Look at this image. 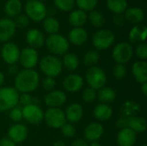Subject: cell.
<instances>
[{"label": "cell", "instance_id": "6da1fadb", "mask_svg": "<svg viewBox=\"0 0 147 146\" xmlns=\"http://www.w3.org/2000/svg\"><path fill=\"white\" fill-rule=\"evenodd\" d=\"M40 77L34 69H23L19 71L14 79V88L21 94L34 92L40 85Z\"/></svg>", "mask_w": 147, "mask_h": 146}, {"label": "cell", "instance_id": "9c48e42d", "mask_svg": "<svg viewBox=\"0 0 147 146\" xmlns=\"http://www.w3.org/2000/svg\"><path fill=\"white\" fill-rule=\"evenodd\" d=\"M116 126L119 129L129 128L138 133H143L146 132L147 127V122L145 118L140 116H131V117H121L116 122Z\"/></svg>", "mask_w": 147, "mask_h": 146}, {"label": "cell", "instance_id": "e0dca14e", "mask_svg": "<svg viewBox=\"0 0 147 146\" xmlns=\"http://www.w3.org/2000/svg\"><path fill=\"white\" fill-rule=\"evenodd\" d=\"M66 94L60 89H53L44 97V102L48 108H60L66 102Z\"/></svg>", "mask_w": 147, "mask_h": 146}, {"label": "cell", "instance_id": "5b68a950", "mask_svg": "<svg viewBox=\"0 0 147 146\" xmlns=\"http://www.w3.org/2000/svg\"><path fill=\"white\" fill-rule=\"evenodd\" d=\"M25 15L34 22H42L47 16V8L39 0H28L24 5Z\"/></svg>", "mask_w": 147, "mask_h": 146}, {"label": "cell", "instance_id": "f5cc1de1", "mask_svg": "<svg viewBox=\"0 0 147 146\" xmlns=\"http://www.w3.org/2000/svg\"><path fill=\"white\" fill-rule=\"evenodd\" d=\"M53 146H66V145L63 141H61V140H57V141H55L53 143Z\"/></svg>", "mask_w": 147, "mask_h": 146}, {"label": "cell", "instance_id": "c3c4849f", "mask_svg": "<svg viewBox=\"0 0 147 146\" xmlns=\"http://www.w3.org/2000/svg\"><path fill=\"white\" fill-rule=\"evenodd\" d=\"M0 146H16V144H15L6 137L0 139Z\"/></svg>", "mask_w": 147, "mask_h": 146}, {"label": "cell", "instance_id": "7c38bea8", "mask_svg": "<svg viewBox=\"0 0 147 146\" xmlns=\"http://www.w3.org/2000/svg\"><path fill=\"white\" fill-rule=\"evenodd\" d=\"M18 61L23 69H34L39 64V53L34 48L25 47L20 52Z\"/></svg>", "mask_w": 147, "mask_h": 146}, {"label": "cell", "instance_id": "74e56055", "mask_svg": "<svg viewBox=\"0 0 147 146\" xmlns=\"http://www.w3.org/2000/svg\"><path fill=\"white\" fill-rule=\"evenodd\" d=\"M60 132L63 137L66 139H71L74 138L77 134L76 127L73 124L71 123H65L60 127Z\"/></svg>", "mask_w": 147, "mask_h": 146}, {"label": "cell", "instance_id": "4316f807", "mask_svg": "<svg viewBox=\"0 0 147 146\" xmlns=\"http://www.w3.org/2000/svg\"><path fill=\"white\" fill-rule=\"evenodd\" d=\"M68 21L73 28H81L87 22L88 15L85 11L79 9H73L68 15Z\"/></svg>", "mask_w": 147, "mask_h": 146}, {"label": "cell", "instance_id": "ba28073f", "mask_svg": "<svg viewBox=\"0 0 147 146\" xmlns=\"http://www.w3.org/2000/svg\"><path fill=\"white\" fill-rule=\"evenodd\" d=\"M134 50L131 43L121 41L115 46L112 51V58L116 64L125 65L128 63L134 56Z\"/></svg>", "mask_w": 147, "mask_h": 146}, {"label": "cell", "instance_id": "4dcf8cb0", "mask_svg": "<svg viewBox=\"0 0 147 146\" xmlns=\"http://www.w3.org/2000/svg\"><path fill=\"white\" fill-rule=\"evenodd\" d=\"M42 23H43V28L45 32L47 33L49 35L59 33V28H60V23L58 21V19H56L54 16L47 15L42 21Z\"/></svg>", "mask_w": 147, "mask_h": 146}, {"label": "cell", "instance_id": "ee69618b", "mask_svg": "<svg viewBox=\"0 0 147 146\" xmlns=\"http://www.w3.org/2000/svg\"><path fill=\"white\" fill-rule=\"evenodd\" d=\"M14 22L16 27L22 28H26L28 26L30 20L25 14H20L16 17V20Z\"/></svg>", "mask_w": 147, "mask_h": 146}, {"label": "cell", "instance_id": "816d5d0a", "mask_svg": "<svg viewBox=\"0 0 147 146\" xmlns=\"http://www.w3.org/2000/svg\"><path fill=\"white\" fill-rule=\"evenodd\" d=\"M4 81H5V77H4V74L0 71V87H2L4 83Z\"/></svg>", "mask_w": 147, "mask_h": 146}, {"label": "cell", "instance_id": "ffe728a7", "mask_svg": "<svg viewBox=\"0 0 147 146\" xmlns=\"http://www.w3.org/2000/svg\"><path fill=\"white\" fill-rule=\"evenodd\" d=\"M88 32L83 27L73 28L68 34V41L76 46H81L86 43L88 40Z\"/></svg>", "mask_w": 147, "mask_h": 146}, {"label": "cell", "instance_id": "8992f818", "mask_svg": "<svg viewBox=\"0 0 147 146\" xmlns=\"http://www.w3.org/2000/svg\"><path fill=\"white\" fill-rule=\"evenodd\" d=\"M115 41V34L108 28H101L97 30L92 37V44L96 51H104L110 48Z\"/></svg>", "mask_w": 147, "mask_h": 146}, {"label": "cell", "instance_id": "f907efd6", "mask_svg": "<svg viewBox=\"0 0 147 146\" xmlns=\"http://www.w3.org/2000/svg\"><path fill=\"white\" fill-rule=\"evenodd\" d=\"M140 90H141V93L143 94L144 96H147V83L141 84Z\"/></svg>", "mask_w": 147, "mask_h": 146}, {"label": "cell", "instance_id": "d4e9b609", "mask_svg": "<svg viewBox=\"0 0 147 146\" xmlns=\"http://www.w3.org/2000/svg\"><path fill=\"white\" fill-rule=\"evenodd\" d=\"M147 35V28L144 24H136L129 31L128 39L129 43H141L146 42Z\"/></svg>", "mask_w": 147, "mask_h": 146}, {"label": "cell", "instance_id": "3957f363", "mask_svg": "<svg viewBox=\"0 0 147 146\" xmlns=\"http://www.w3.org/2000/svg\"><path fill=\"white\" fill-rule=\"evenodd\" d=\"M39 67L40 71L46 77H51L54 78L60 75L63 71L61 60L57 56L52 54L44 56L39 61Z\"/></svg>", "mask_w": 147, "mask_h": 146}, {"label": "cell", "instance_id": "f546056e", "mask_svg": "<svg viewBox=\"0 0 147 146\" xmlns=\"http://www.w3.org/2000/svg\"><path fill=\"white\" fill-rule=\"evenodd\" d=\"M63 67L70 71H75L79 66V59L77 54L73 52H66L63 55V59L61 60Z\"/></svg>", "mask_w": 147, "mask_h": 146}, {"label": "cell", "instance_id": "8d00e7d4", "mask_svg": "<svg viewBox=\"0 0 147 146\" xmlns=\"http://www.w3.org/2000/svg\"><path fill=\"white\" fill-rule=\"evenodd\" d=\"M99 0H75L78 9L84 11H92L95 9Z\"/></svg>", "mask_w": 147, "mask_h": 146}, {"label": "cell", "instance_id": "5bb4252c", "mask_svg": "<svg viewBox=\"0 0 147 146\" xmlns=\"http://www.w3.org/2000/svg\"><path fill=\"white\" fill-rule=\"evenodd\" d=\"M28 136V129L22 123H15L8 129L7 132V138L15 144L22 143L27 139Z\"/></svg>", "mask_w": 147, "mask_h": 146}, {"label": "cell", "instance_id": "60d3db41", "mask_svg": "<svg viewBox=\"0 0 147 146\" xmlns=\"http://www.w3.org/2000/svg\"><path fill=\"white\" fill-rule=\"evenodd\" d=\"M9 118L15 123H20L22 118V108L21 106H16L9 110Z\"/></svg>", "mask_w": 147, "mask_h": 146}, {"label": "cell", "instance_id": "f35d334b", "mask_svg": "<svg viewBox=\"0 0 147 146\" xmlns=\"http://www.w3.org/2000/svg\"><path fill=\"white\" fill-rule=\"evenodd\" d=\"M113 74L117 80H122L127 74V68L125 65L115 64L113 69Z\"/></svg>", "mask_w": 147, "mask_h": 146}, {"label": "cell", "instance_id": "db71d44e", "mask_svg": "<svg viewBox=\"0 0 147 146\" xmlns=\"http://www.w3.org/2000/svg\"><path fill=\"white\" fill-rule=\"evenodd\" d=\"M88 146H102L100 145V143H98V141L96 142H90V145H88Z\"/></svg>", "mask_w": 147, "mask_h": 146}, {"label": "cell", "instance_id": "ac0fdd59", "mask_svg": "<svg viewBox=\"0 0 147 146\" xmlns=\"http://www.w3.org/2000/svg\"><path fill=\"white\" fill-rule=\"evenodd\" d=\"M104 133V127L100 122H91L87 125L84 131V137L86 141H98Z\"/></svg>", "mask_w": 147, "mask_h": 146}, {"label": "cell", "instance_id": "d6986e66", "mask_svg": "<svg viewBox=\"0 0 147 146\" xmlns=\"http://www.w3.org/2000/svg\"><path fill=\"white\" fill-rule=\"evenodd\" d=\"M45 36L43 33L37 28H30L26 33V41L29 47L39 49L45 45Z\"/></svg>", "mask_w": 147, "mask_h": 146}, {"label": "cell", "instance_id": "bcb514c9", "mask_svg": "<svg viewBox=\"0 0 147 146\" xmlns=\"http://www.w3.org/2000/svg\"><path fill=\"white\" fill-rule=\"evenodd\" d=\"M113 22L116 27L121 28L125 25L127 21H126L123 14H118V15H115V16L113 18Z\"/></svg>", "mask_w": 147, "mask_h": 146}, {"label": "cell", "instance_id": "7402d4cb", "mask_svg": "<svg viewBox=\"0 0 147 146\" xmlns=\"http://www.w3.org/2000/svg\"><path fill=\"white\" fill-rule=\"evenodd\" d=\"M64 113L66 121H68L71 124H74L82 120L84 116V108L82 105L74 102L70 104L65 108V111H64Z\"/></svg>", "mask_w": 147, "mask_h": 146}, {"label": "cell", "instance_id": "7a4b0ae2", "mask_svg": "<svg viewBox=\"0 0 147 146\" xmlns=\"http://www.w3.org/2000/svg\"><path fill=\"white\" fill-rule=\"evenodd\" d=\"M45 45L52 55L54 56H63L68 52L70 46L68 40L59 33L48 35L45 40Z\"/></svg>", "mask_w": 147, "mask_h": 146}, {"label": "cell", "instance_id": "8fae6325", "mask_svg": "<svg viewBox=\"0 0 147 146\" xmlns=\"http://www.w3.org/2000/svg\"><path fill=\"white\" fill-rule=\"evenodd\" d=\"M22 108V118L28 123L32 125H38L44 120V112L42 108L34 104L31 103Z\"/></svg>", "mask_w": 147, "mask_h": 146}, {"label": "cell", "instance_id": "484cf974", "mask_svg": "<svg viewBox=\"0 0 147 146\" xmlns=\"http://www.w3.org/2000/svg\"><path fill=\"white\" fill-rule=\"evenodd\" d=\"M124 17L126 21L129 22L133 24H140L145 19V11L143 9L140 7H130L126 9V11L123 13Z\"/></svg>", "mask_w": 147, "mask_h": 146}, {"label": "cell", "instance_id": "603a6c76", "mask_svg": "<svg viewBox=\"0 0 147 146\" xmlns=\"http://www.w3.org/2000/svg\"><path fill=\"white\" fill-rule=\"evenodd\" d=\"M132 73L135 80L143 84L147 83V62L146 60H137L132 66Z\"/></svg>", "mask_w": 147, "mask_h": 146}, {"label": "cell", "instance_id": "7dc6e473", "mask_svg": "<svg viewBox=\"0 0 147 146\" xmlns=\"http://www.w3.org/2000/svg\"><path fill=\"white\" fill-rule=\"evenodd\" d=\"M8 71H9V74L16 77L17 75V73L19 72V68L18 66L15 64V65H10L8 68Z\"/></svg>", "mask_w": 147, "mask_h": 146}, {"label": "cell", "instance_id": "f1b7e54d", "mask_svg": "<svg viewBox=\"0 0 147 146\" xmlns=\"http://www.w3.org/2000/svg\"><path fill=\"white\" fill-rule=\"evenodd\" d=\"M22 3L21 0H7L4 4V11L9 18L16 17L21 14Z\"/></svg>", "mask_w": 147, "mask_h": 146}, {"label": "cell", "instance_id": "e575fe53", "mask_svg": "<svg viewBox=\"0 0 147 146\" xmlns=\"http://www.w3.org/2000/svg\"><path fill=\"white\" fill-rule=\"evenodd\" d=\"M100 60V53L96 50H89L84 56L83 61L86 66L92 67L96 66V64Z\"/></svg>", "mask_w": 147, "mask_h": 146}, {"label": "cell", "instance_id": "44dd1931", "mask_svg": "<svg viewBox=\"0 0 147 146\" xmlns=\"http://www.w3.org/2000/svg\"><path fill=\"white\" fill-rule=\"evenodd\" d=\"M137 141V133L129 128L120 129L116 136V142L119 146H134Z\"/></svg>", "mask_w": 147, "mask_h": 146}, {"label": "cell", "instance_id": "30bf717a", "mask_svg": "<svg viewBox=\"0 0 147 146\" xmlns=\"http://www.w3.org/2000/svg\"><path fill=\"white\" fill-rule=\"evenodd\" d=\"M43 120L53 129H60V127L66 123L65 113L60 108H48L44 113Z\"/></svg>", "mask_w": 147, "mask_h": 146}, {"label": "cell", "instance_id": "9a60e30c", "mask_svg": "<svg viewBox=\"0 0 147 146\" xmlns=\"http://www.w3.org/2000/svg\"><path fill=\"white\" fill-rule=\"evenodd\" d=\"M84 84V77L77 73L67 75L63 80V87L65 90L70 93H77L81 90Z\"/></svg>", "mask_w": 147, "mask_h": 146}, {"label": "cell", "instance_id": "2e32d148", "mask_svg": "<svg viewBox=\"0 0 147 146\" xmlns=\"http://www.w3.org/2000/svg\"><path fill=\"white\" fill-rule=\"evenodd\" d=\"M16 30V26L12 19L9 17L0 19V41L1 42L3 43L9 42L15 35Z\"/></svg>", "mask_w": 147, "mask_h": 146}, {"label": "cell", "instance_id": "681fc988", "mask_svg": "<svg viewBox=\"0 0 147 146\" xmlns=\"http://www.w3.org/2000/svg\"><path fill=\"white\" fill-rule=\"evenodd\" d=\"M88 143L85 139H76L74 140L71 146H88Z\"/></svg>", "mask_w": 147, "mask_h": 146}, {"label": "cell", "instance_id": "11a10c76", "mask_svg": "<svg viewBox=\"0 0 147 146\" xmlns=\"http://www.w3.org/2000/svg\"><path fill=\"white\" fill-rule=\"evenodd\" d=\"M39 1H40V2H45V1H49V0H39Z\"/></svg>", "mask_w": 147, "mask_h": 146}, {"label": "cell", "instance_id": "1f68e13d", "mask_svg": "<svg viewBox=\"0 0 147 146\" xmlns=\"http://www.w3.org/2000/svg\"><path fill=\"white\" fill-rule=\"evenodd\" d=\"M107 8L115 15L123 14L128 7L127 0H106Z\"/></svg>", "mask_w": 147, "mask_h": 146}, {"label": "cell", "instance_id": "7bdbcfd3", "mask_svg": "<svg viewBox=\"0 0 147 146\" xmlns=\"http://www.w3.org/2000/svg\"><path fill=\"white\" fill-rule=\"evenodd\" d=\"M134 53L140 60H146L147 45L146 42L140 43L134 50Z\"/></svg>", "mask_w": 147, "mask_h": 146}, {"label": "cell", "instance_id": "277c9868", "mask_svg": "<svg viewBox=\"0 0 147 146\" xmlns=\"http://www.w3.org/2000/svg\"><path fill=\"white\" fill-rule=\"evenodd\" d=\"M20 93L11 86L0 87V112L9 111L18 105Z\"/></svg>", "mask_w": 147, "mask_h": 146}, {"label": "cell", "instance_id": "9f6ffc18", "mask_svg": "<svg viewBox=\"0 0 147 146\" xmlns=\"http://www.w3.org/2000/svg\"><path fill=\"white\" fill-rule=\"evenodd\" d=\"M141 146H147V145H146V144H144V145H141Z\"/></svg>", "mask_w": 147, "mask_h": 146}, {"label": "cell", "instance_id": "d590c367", "mask_svg": "<svg viewBox=\"0 0 147 146\" xmlns=\"http://www.w3.org/2000/svg\"><path fill=\"white\" fill-rule=\"evenodd\" d=\"M55 7L64 12H69L75 7V0H53Z\"/></svg>", "mask_w": 147, "mask_h": 146}, {"label": "cell", "instance_id": "52a82bcc", "mask_svg": "<svg viewBox=\"0 0 147 146\" xmlns=\"http://www.w3.org/2000/svg\"><path fill=\"white\" fill-rule=\"evenodd\" d=\"M85 80L90 88L97 91L106 85L108 79L105 71L102 68L98 66H92L86 71Z\"/></svg>", "mask_w": 147, "mask_h": 146}, {"label": "cell", "instance_id": "f6af8a7d", "mask_svg": "<svg viewBox=\"0 0 147 146\" xmlns=\"http://www.w3.org/2000/svg\"><path fill=\"white\" fill-rule=\"evenodd\" d=\"M33 103V98L30 94L28 93H22L19 95L18 99V104H20L22 107H25L27 105H29Z\"/></svg>", "mask_w": 147, "mask_h": 146}, {"label": "cell", "instance_id": "cb8c5ba5", "mask_svg": "<svg viewBox=\"0 0 147 146\" xmlns=\"http://www.w3.org/2000/svg\"><path fill=\"white\" fill-rule=\"evenodd\" d=\"M114 110L109 104L100 103L97 104L93 109V115L99 122L109 120L113 116Z\"/></svg>", "mask_w": 147, "mask_h": 146}, {"label": "cell", "instance_id": "4fadbf2b", "mask_svg": "<svg viewBox=\"0 0 147 146\" xmlns=\"http://www.w3.org/2000/svg\"><path fill=\"white\" fill-rule=\"evenodd\" d=\"M20 52L21 50L16 43L9 41L3 44L1 49V57L9 65H15L19 60Z\"/></svg>", "mask_w": 147, "mask_h": 146}, {"label": "cell", "instance_id": "836d02e7", "mask_svg": "<svg viewBox=\"0 0 147 146\" xmlns=\"http://www.w3.org/2000/svg\"><path fill=\"white\" fill-rule=\"evenodd\" d=\"M88 20L90 22V24L95 28H102L105 24V17L103 14L98 10H92L90 11L88 15Z\"/></svg>", "mask_w": 147, "mask_h": 146}, {"label": "cell", "instance_id": "83f0119b", "mask_svg": "<svg viewBox=\"0 0 147 146\" xmlns=\"http://www.w3.org/2000/svg\"><path fill=\"white\" fill-rule=\"evenodd\" d=\"M116 96V91L113 88L108 86H104L96 91V99H98L101 103H112L115 101Z\"/></svg>", "mask_w": 147, "mask_h": 146}, {"label": "cell", "instance_id": "ab89813d", "mask_svg": "<svg viewBox=\"0 0 147 146\" xmlns=\"http://www.w3.org/2000/svg\"><path fill=\"white\" fill-rule=\"evenodd\" d=\"M82 99L86 103H92L96 99V90L92 88H86L82 92Z\"/></svg>", "mask_w": 147, "mask_h": 146}, {"label": "cell", "instance_id": "b9f144b4", "mask_svg": "<svg viewBox=\"0 0 147 146\" xmlns=\"http://www.w3.org/2000/svg\"><path fill=\"white\" fill-rule=\"evenodd\" d=\"M40 84L41 85L42 89L47 92H50L52 90L54 89L55 85H56V81L54 77H44L41 82L40 83Z\"/></svg>", "mask_w": 147, "mask_h": 146}, {"label": "cell", "instance_id": "d6a6232c", "mask_svg": "<svg viewBox=\"0 0 147 146\" xmlns=\"http://www.w3.org/2000/svg\"><path fill=\"white\" fill-rule=\"evenodd\" d=\"M140 109V107L138 102L134 101H127L124 102L121 107V117L135 116Z\"/></svg>", "mask_w": 147, "mask_h": 146}]
</instances>
